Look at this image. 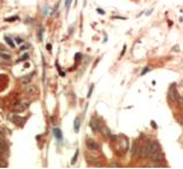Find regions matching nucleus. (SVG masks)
<instances>
[{"instance_id": "1", "label": "nucleus", "mask_w": 183, "mask_h": 169, "mask_svg": "<svg viewBox=\"0 0 183 169\" xmlns=\"http://www.w3.org/2000/svg\"><path fill=\"white\" fill-rule=\"evenodd\" d=\"M145 148H146V151H148V156H150L151 154L153 152H156V151L160 150V146L157 141H153V142H151V143H149L148 146H145Z\"/></svg>"}, {"instance_id": "2", "label": "nucleus", "mask_w": 183, "mask_h": 169, "mask_svg": "<svg viewBox=\"0 0 183 169\" xmlns=\"http://www.w3.org/2000/svg\"><path fill=\"white\" fill-rule=\"evenodd\" d=\"M150 158L152 159L153 162H160V161L164 160V153H163L160 150H158V151H156V152H153L152 154H151Z\"/></svg>"}, {"instance_id": "3", "label": "nucleus", "mask_w": 183, "mask_h": 169, "mask_svg": "<svg viewBox=\"0 0 183 169\" xmlns=\"http://www.w3.org/2000/svg\"><path fill=\"white\" fill-rule=\"evenodd\" d=\"M86 146H87V149L91 150V151H96V150H99V148H100L99 144H97L95 141H93V139H87Z\"/></svg>"}, {"instance_id": "4", "label": "nucleus", "mask_w": 183, "mask_h": 169, "mask_svg": "<svg viewBox=\"0 0 183 169\" xmlns=\"http://www.w3.org/2000/svg\"><path fill=\"white\" fill-rule=\"evenodd\" d=\"M24 92L28 95H33L37 93V88H36V86H33V85H29V86L24 87Z\"/></svg>"}, {"instance_id": "5", "label": "nucleus", "mask_w": 183, "mask_h": 169, "mask_svg": "<svg viewBox=\"0 0 183 169\" xmlns=\"http://www.w3.org/2000/svg\"><path fill=\"white\" fill-rule=\"evenodd\" d=\"M140 151H141V149L137 146V144L136 143H134L133 144V148H132V155H140Z\"/></svg>"}, {"instance_id": "6", "label": "nucleus", "mask_w": 183, "mask_h": 169, "mask_svg": "<svg viewBox=\"0 0 183 169\" xmlns=\"http://www.w3.org/2000/svg\"><path fill=\"white\" fill-rule=\"evenodd\" d=\"M32 75H33V74H29V75H26V77L21 78V82H22L23 85H25V84H28V82H30L31 80H32Z\"/></svg>"}, {"instance_id": "7", "label": "nucleus", "mask_w": 183, "mask_h": 169, "mask_svg": "<svg viewBox=\"0 0 183 169\" xmlns=\"http://www.w3.org/2000/svg\"><path fill=\"white\" fill-rule=\"evenodd\" d=\"M24 110H25V106H24L23 104H16L15 106H14V111L15 112H23Z\"/></svg>"}, {"instance_id": "8", "label": "nucleus", "mask_w": 183, "mask_h": 169, "mask_svg": "<svg viewBox=\"0 0 183 169\" xmlns=\"http://www.w3.org/2000/svg\"><path fill=\"white\" fill-rule=\"evenodd\" d=\"M13 121L15 122V123H18L19 126H22V125H23V122H24V119L23 118H19V117H17V116H14L13 117Z\"/></svg>"}, {"instance_id": "9", "label": "nucleus", "mask_w": 183, "mask_h": 169, "mask_svg": "<svg viewBox=\"0 0 183 169\" xmlns=\"http://www.w3.org/2000/svg\"><path fill=\"white\" fill-rule=\"evenodd\" d=\"M0 151H6V143L1 135H0Z\"/></svg>"}, {"instance_id": "10", "label": "nucleus", "mask_w": 183, "mask_h": 169, "mask_svg": "<svg viewBox=\"0 0 183 169\" xmlns=\"http://www.w3.org/2000/svg\"><path fill=\"white\" fill-rule=\"evenodd\" d=\"M100 130L102 131V134H103L104 136H111L110 129H109V128H106V127H102V128H100Z\"/></svg>"}, {"instance_id": "11", "label": "nucleus", "mask_w": 183, "mask_h": 169, "mask_svg": "<svg viewBox=\"0 0 183 169\" xmlns=\"http://www.w3.org/2000/svg\"><path fill=\"white\" fill-rule=\"evenodd\" d=\"M91 127H92V129L94 131H97L100 129V126H99V123H97L96 121H95V120H93V121L91 122Z\"/></svg>"}, {"instance_id": "12", "label": "nucleus", "mask_w": 183, "mask_h": 169, "mask_svg": "<svg viewBox=\"0 0 183 169\" xmlns=\"http://www.w3.org/2000/svg\"><path fill=\"white\" fill-rule=\"evenodd\" d=\"M79 121H80V119L79 118H76L74 120V130H76V133H78V130H79Z\"/></svg>"}, {"instance_id": "13", "label": "nucleus", "mask_w": 183, "mask_h": 169, "mask_svg": "<svg viewBox=\"0 0 183 169\" xmlns=\"http://www.w3.org/2000/svg\"><path fill=\"white\" fill-rule=\"evenodd\" d=\"M54 136L57 139H62V134H61V131L58 129H54Z\"/></svg>"}, {"instance_id": "14", "label": "nucleus", "mask_w": 183, "mask_h": 169, "mask_svg": "<svg viewBox=\"0 0 183 169\" xmlns=\"http://www.w3.org/2000/svg\"><path fill=\"white\" fill-rule=\"evenodd\" d=\"M172 51H176V53H179V51H180V46L179 45H175L174 47L172 48Z\"/></svg>"}, {"instance_id": "15", "label": "nucleus", "mask_w": 183, "mask_h": 169, "mask_svg": "<svg viewBox=\"0 0 183 169\" xmlns=\"http://www.w3.org/2000/svg\"><path fill=\"white\" fill-rule=\"evenodd\" d=\"M0 56H1V57H4L5 60H10V56L7 55V54H4V53H2V54H0Z\"/></svg>"}, {"instance_id": "16", "label": "nucleus", "mask_w": 183, "mask_h": 169, "mask_svg": "<svg viewBox=\"0 0 183 169\" xmlns=\"http://www.w3.org/2000/svg\"><path fill=\"white\" fill-rule=\"evenodd\" d=\"M77 156H78V151H76V154H74V156H73V159H72V161H71V163H72V165H74V163H76V160H77Z\"/></svg>"}, {"instance_id": "17", "label": "nucleus", "mask_w": 183, "mask_h": 169, "mask_svg": "<svg viewBox=\"0 0 183 169\" xmlns=\"http://www.w3.org/2000/svg\"><path fill=\"white\" fill-rule=\"evenodd\" d=\"M6 41H7V42H8V45L10 46V47H14V43L12 42V40H10V39H9V38H7V37H6Z\"/></svg>"}, {"instance_id": "18", "label": "nucleus", "mask_w": 183, "mask_h": 169, "mask_svg": "<svg viewBox=\"0 0 183 169\" xmlns=\"http://www.w3.org/2000/svg\"><path fill=\"white\" fill-rule=\"evenodd\" d=\"M149 71H150V67H144V70L142 71V73H141V74H142V75H143V74H145V73H146V72H149Z\"/></svg>"}, {"instance_id": "19", "label": "nucleus", "mask_w": 183, "mask_h": 169, "mask_svg": "<svg viewBox=\"0 0 183 169\" xmlns=\"http://www.w3.org/2000/svg\"><path fill=\"white\" fill-rule=\"evenodd\" d=\"M22 104H23L25 107H28L29 104H30V101H23V102H22Z\"/></svg>"}, {"instance_id": "20", "label": "nucleus", "mask_w": 183, "mask_h": 169, "mask_svg": "<svg viewBox=\"0 0 183 169\" xmlns=\"http://www.w3.org/2000/svg\"><path fill=\"white\" fill-rule=\"evenodd\" d=\"M151 126H152V128L157 129V125H156V122H155V121H151Z\"/></svg>"}, {"instance_id": "21", "label": "nucleus", "mask_w": 183, "mask_h": 169, "mask_svg": "<svg viewBox=\"0 0 183 169\" xmlns=\"http://www.w3.org/2000/svg\"><path fill=\"white\" fill-rule=\"evenodd\" d=\"M93 87H94V86H92V87H91V90H89V93H88V95H87V97H91V94H92V90H93Z\"/></svg>"}, {"instance_id": "22", "label": "nucleus", "mask_w": 183, "mask_h": 169, "mask_svg": "<svg viewBox=\"0 0 183 169\" xmlns=\"http://www.w3.org/2000/svg\"><path fill=\"white\" fill-rule=\"evenodd\" d=\"M97 12H99L100 14H102V15L104 14V10H102V9H100V8H97Z\"/></svg>"}, {"instance_id": "23", "label": "nucleus", "mask_w": 183, "mask_h": 169, "mask_svg": "<svg viewBox=\"0 0 183 169\" xmlns=\"http://www.w3.org/2000/svg\"><path fill=\"white\" fill-rule=\"evenodd\" d=\"M125 50H126V46H124V49H123V51H121V56L125 54Z\"/></svg>"}, {"instance_id": "24", "label": "nucleus", "mask_w": 183, "mask_h": 169, "mask_svg": "<svg viewBox=\"0 0 183 169\" xmlns=\"http://www.w3.org/2000/svg\"><path fill=\"white\" fill-rule=\"evenodd\" d=\"M16 18H17V17H10V18H8L7 21H14V19H16Z\"/></svg>"}, {"instance_id": "25", "label": "nucleus", "mask_w": 183, "mask_h": 169, "mask_svg": "<svg viewBox=\"0 0 183 169\" xmlns=\"http://www.w3.org/2000/svg\"><path fill=\"white\" fill-rule=\"evenodd\" d=\"M152 10H153V9H152V8H151V9H150V10H149V12H148V13H146V15H150V14H151V13H152Z\"/></svg>"}, {"instance_id": "26", "label": "nucleus", "mask_w": 183, "mask_h": 169, "mask_svg": "<svg viewBox=\"0 0 183 169\" xmlns=\"http://www.w3.org/2000/svg\"><path fill=\"white\" fill-rule=\"evenodd\" d=\"M28 57H29V56H28V54H25V55H24L23 57H22V60H25V58H28Z\"/></svg>"}, {"instance_id": "27", "label": "nucleus", "mask_w": 183, "mask_h": 169, "mask_svg": "<svg viewBox=\"0 0 183 169\" xmlns=\"http://www.w3.org/2000/svg\"><path fill=\"white\" fill-rule=\"evenodd\" d=\"M111 166H112V167H118V166H119V165H118V163H112V165H111Z\"/></svg>"}, {"instance_id": "28", "label": "nucleus", "mask_w": 183, "mask_h": 169, "mask_svg": "<svg viewBox=\"0 0 183 169\" xmlns=\"http://www.w3.org/2000/svg\"><path fill=\"white\" fill-rule=\"evenodd\" d=\"M16 40H17V42H18V43H22V42H23V41H22V40H21V39H18V38H17V39H16Z\"/></svg>"}, {"instance_id": "29", "label": "nucleus", "mask_w": 183, "mask_h": 169, "mask_svg": "<svg viewBox=\"0 0 183 169\" xmlns=\"http://www.w3.org/2000/svg\"><path fill=\"white\" fill-rule=\"evenodd\" d=\"M168 24H169V26H172V24H173V22H172V21H168Z\"/></svg>"}]
</instances>
